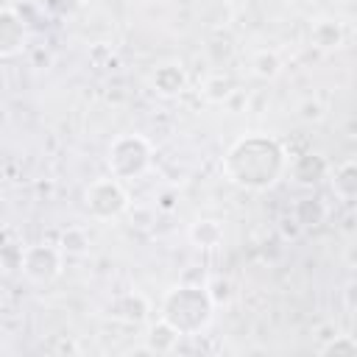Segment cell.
I'll use <instances>...</instances> for the list:
<instances>
[{
    "label": "cell",
    "mask_w": 357,
    "mask_h": 357,
    "mask_svg": "<svg viewBox=\"0 0 357 357\" xmlns=\"http://www.w3.org/2000/svg\"><path fill=\"white\" fill-rule=\"evenodd\" d=\"M237 95V84L229 73H212L201 81V98L212 106H226Z\"/></svg>",
    "instance_id": "cell-14"
},
{
    "label": "cell",
    "mask_w": 357,
    "mask_h": 357,
    "mask_svg": "<svg viewBox=\"0 0 357 357\" xmlns=\"http://www.w3.org/2000/svg\"><path fill=\"white\" fill-rule=\"evenodd\" d=\"M287 170V151L268 134H245L229 145L223 156V176L240 190L262 192L273 187Z\"/></svg>",
    "instance_id": "cell-1"
},
{
    "label": "cell",
    "mask_w": 357,
    "mask_h": 357,
    "mask_svg": "<svg viewBox=\"0 0 357 357\" xmlns=\"http://www.w3.org/2000/svg\"><path fill=\"white\" fill-rule=\"evenodd\" d=\"M131 209V198L128 190L123 187V181H117L114 176H103L95 178L84 187V212L98 220V223H109L123 218Z\"/></svg>",
    "instance_id": "cell-4"
},
{
    "label": "cell",
    "mask_w": 357,
    "mask_h": 357,
    "mask_svg": "<svg viewBox=\"0 0 357 357\" xmlns=\"http://www.w3.org/2000/svg\"><path fill=\"white\" fill-rule=\"evenodd\" d=\"M310 42H312V47H318V50H324V53H332V50L343 47L346 31H343V25H340L337 20L321 17V20H315V22L310 25Z\"/></svg>",
    "instance_id": "cell-11"
},
{
    "label": "cell",
    "mask_w": 357,
    "mask_h": 357,
    "mask_svg": "<svg viewBox=\"0 0 357 357\" xmlns=\"http://www.w3.org/2000/svg\"><path fill=\"white\" fill-rule=\"evenodd\" d=\"M298 117L301 120H321L324 117V106L318 100H304L301 109H298Z\"/></svg>",
    "instance_id": "cell-21"
},
{
    "label": "cell",
    "mask_w": 357,
    "mask_h": 357,
    "mask_svg": "<svg viewBox=\"0 0 357 357\" xmlns=\"http://www.w3.org/2000/svg\"><path fill=\"white\" fill-rule=\"evenodd\" d=\"M187 240L198 251H218L226 240V226L220 218H195L187 229Z\"/></svg>",
    "instance_id": "cell-8"
},
{
    "label": "cell",
    "mask_w": 357,
    "mask_h": 357,
    "mask_svg": "<svg viewBox=\"0 0 357 357\" xmlns=\"http://www.w3.org/2000/svg\"><path fill=\"white\" fill-rule=\"evenodd\" d=\"M324 220H326V204L315 195H307L293 206V223H298V229H315Z\"/></svg>",
    "instance_id": "cell-16"
},
{
    "label": "cell",
    "mask_w": 357,
    "mask_h": 357,
    "mask_svg": "<svg viewBox=\"0 0 357 357\" xmlns=\"http://www.w3.org/2000/svg\"><path fill=\"white\" fill-rule=\"evenodd\" d=\"M204 287H206V293H209V298H212L215 310L231 301V282H226V279L215 276V279H209V282H206Z\"/></svg>",
    "instance_id": "cell-19"
},
{
    "label": "cell",
    "mask_w": 357,
    "mask_h": 357,
    "mask_svg": "<svg viewBox=\"0 0 357 357\" xmlns=\"http://www.w3.org/2000/svg\"><path fill=\"white\" fill-rule=\"evenodd\" d=\"M59 248H61L64 257H84L89 251V234L81 226H70V229L61 231Z\"/></svg>",
    "instance_id": "cell-17"
},
{
    "label": "cell",
    "mask_w": 357,
    "mask_h": 357,
    "mask_svg": "<svg viewBox=\"0 0 357 357\" xmlns=\"http://www.w3.org/2000/svg\"><path fill=\"white\" fill-rule=\"evenodd\" d=\"M326 176H329V184H332L335 198H340L346 204H351L357 198V165H354V159H343Z\"/></svg>",
    "instance_id": "cell-13"
},
{
    "label": "cell",
    "mask_w": 357,
    "mask_h": 357,
    "mask_svg": "<svg viewBox=\"0 0 357 357\" xmlns=\"http://www.w3.org/2000/svg\"><path fill=\"white\" fill-rule=\"evenodd\" d=\"M81 3H84V0H42V8H45L50 17H56V20H67V17L78 14Z\"/></svg>",
    "instance_id": "cell-20"
},
{
    "label": "cell",
    "mask_w": 357,
    "mask_h": 357,
    "mask_svg": "<svg viewBox=\"0 0 357 357\" xmlns=\"http://www.w3.org/2000/svg\"><path fill=\"white\" fill-rule=\"evenodd\" d=\"M151 162H153V145L142 134H120L106 148V170L117 181L142 178Z\"/></svg>",
    "instance_id": "cell-3"
},
{
    "label": "cell",
    "mask_w": 357,
    "mask_h": 357,
    "mask_svg": "<svg viewBox=\"0 0 357 357\" xmlns=\"http://www.w3.org/2000/svg\"><path fill=\"white\" fill-rule=\"evenodd\" d=\"M159 318L167 321L181 337H195L209 329L215 318V304L204 284L178 282L165 290L159 301Z\"/></svg>",
    "instance_id": "cell-2"
},
{
    "label": "cell",
    "mask_w": 357,
    "mask_h": 357,
    "mask_svg": "<svg viewBox=\"0 0 357 357\" xmlns=\"http://www.w3.org/2000/svg\"><path fill=\"white\" fill-rule=\"evenodd\" d=\"M187 84H190L187 70L178 61H165V64L153 67V73H151V89L165 100H173L178 95H184Z\"/></svg>",
    "instance_id": "cell-7"
},
{
    "label": "cell",
    "mask_w": 357,
    "mask_h": 357,
    "mask_svg": "<svg viewBox=\"0 0 357 357\" xmlns=\"http://www.w3.org/2000/svg\"><path fill=\"white\" fill-rule=\"evenodd\" d=\"M0 276H3V268H0Z\"/></svg>",
    "instance_id": "cell-22"
},
{
    "label": "cell",
    "mask_w": 357,
    "mask_h": 357,
    "mask_svg": "<svg viewBox=\"0 0 357 357\" xmlns=\"http://www.w3.org/2000/svg\"><path fill=\"white\" fill-rule=\"evenodd\" d=\"M248 70H251V75L259 78V81H273V78L282 75L284 61H282L279 50H273V47H259V50L251 53V59H248Z\"/></svg>",
    "instance_id": "cell-15"
},
{
    "label": "cell",
    "mask_w": 357,
    "mask_h": 357,
    "mask_svg": "<svg viewBox=\"0 0 357 357\" xmlns=\"http://www.w3.org/2000/svg\"><path fill=\"white\" fill-rule=\"evenodd\" d=\"M20 271H22V276L31 284L47 287V284H53L61 276V271H64V254L53 243H31V245H22Z\"/></svg>",
    "instance_id": "cell-5"
},
{
    "label": "cell",
    "mask_w": 357,
    "mask_h": 357,
    "mask_svg": "<svg viewBox=\"0 0 357 357\" xmlns=\"http://www.w3.org/2000/svg\"><path fill=\"white\" fill-rule=\"evenodd\" d=\"M28 47V22L11 6H0V59H14Z\"/></svg>",
    "instance_id": "cell-6"
},
{
    "label": "cell",
    "mask_w": 357,
    "mask_h": 357,
    "mask_svg": "<svg viewBox=\"0 0 357 357\" xmlns=\"http://www.w3.org/2000/svg\"><path fill=\"white\" fill-rule=\"evenodd\" d=\"M142 337H145L148 354H170V351L178 349V340H181V335H178L167 321H162V318H156V321L145 329Z\"/></svg>",
    "instance_id": "cell-12"
},
{
    "label": "cell",
    "mask_w": 357,
    "mask_h": 357,
    "mask_svg": "<svg viewBox=\"0 0 357 357\" xmlns=\"http://www.w3.org/2000/svg\"><path fill=\"white\" fill-rule=\"evenodd\" d=\"M151 312V304L142 293H123L117 298H112V304L106 307V315L120 321V324H142Z\"/></svg>",
    "instance_id": "cell-9"
},
{
    "label": "cell",
    "mask_w": 357,
    "mask_h": 357,
    "mask_svg": "<svg viewBox=\"0 0 357 357\" xmlns=\"http://www.w3.org/2000/svg\"><path fill=\"white\" fill-rule=\"evenodd\" d=\"M326 173H329V162H326L321 153H315V151L298 153V156L293 159V165H290V178H293L296 184H301V187L318 184L321 178H326Z\"/></svg>",
    "instance_id": "cell-10"
},
{
    "label": "cell",
    "mask_w": 357,
    "mask_h": 357,
    "mask_svg": "<svg viewBox=\"0 0 357 357\" xmlns=\"http://www.w3.org/2000/svg\"><path fill=\"white\" fill-rule=\"evenodd\" d=\"M318 354H335V357H354L357 354V340H354V335H335V337H329L321 349H318Z\"/></svg>",
    "instance_id": "cell-18"
}]
</instances>
